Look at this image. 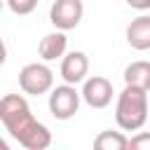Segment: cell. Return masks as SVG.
I'll return each instance as SVG.
<instances>
[{"label":"cell","mask_w":150,"mask_h":150,"mask_svg":"<svg viewBox=\"0 0 150 150\" xmlns=\"http://www.w3.org/2000/svg\"><path fill=\"white\" fill-rule=\"evenodd\" d=\"M0 122L5 131L26 150H45L52 145V131L35 120L21 94H5L0 98Z\"/></svg>","instance_id":"6da1fadb"},{"label":"cell","mask_w":150,"mask_h":150,"mask_svg":"<svg viewBox=\"0 0 150 150\" xmlns=\"http://www.w3.org/2000/svg\"><path fill=\"white\" fill-rule=\"evenodd\" d=\"M148 91L134 84H124L115 103V122L124 131H138L148 122Z\"/></svg>","instance_id":"7a4b0ae2"},{"label":"cell","mask_w":150,"mask_h":150,"mask_svg":"<svg viewBox=\"0 0 150 150\" xmlns=\"http://www.w3.org/2000/svg\"><path fill=\"white\" fill-rule=\"evenodd\" d=\"M19 87L28 96H42L54 89V70L47 66V61L26 63L19 70Z\"/></svg>","instance_id":"3957f363"},{"label":"cell","mask_w":150,"mask_h":150,"mask_svg":"<svg viewBox=\"0 0 150 150\" xmlns=\"http://www.w3.org/2000/svg\"><path fill=\"white\" fill-rule=\"evenodd\" d=\"M80 101H82V91H77V84L63 82V84H59V87H54L49 91L47 105H49V112H52L54 120L66 122V120H70V117L77 115Z\"/></svg>","instance_id":"277c9868"},{"label":"cell","mask_w":150,"mask_h":150,"mask_svg":"<svg viewBox=\"0 0 150 150\" xmlns=\"http://www.w3.org/2000/svg\"><path fill=\"white\" fill-rule=\"evenodd\" d=\"M84 16L82 0H54L49 7V21L59 30H73Z\"/></svg>","instance_id":"5b68a950"},{"label":"cell","mask_w":150,"mask_h":150,"mask_svg":"<svg viewBox=\"0 0 150 150\" xmlns=\"http://www.w3.org/2000/svg\"><path fill=\"white\" fill-rule=\"evenodd\" d=\"M112 96H115L112 82L103 75H91L82 82V101L94 110L108 108L112 103Z\"/></svg>","instance_id":"8992f818"},{"label":"cell","mask_w":150,"mask_h":150,"mask_svg":"<svg viewBox=\"0 0 150 150\" xmlns=\"http://www.w3.org/2000/svg\"><path fill=\"white\" fill-rule=\"evenodd\" d=\"M59 73H61V80L68 82V84H80V82H84L87 75H89V59H87V54L80 52V49L68 52V54L61 59Z\"/></svg>","instance_id":"52a82bcc"},{"label":"cell","mask_w":150,"mask_h":150,"mask_svg":"<svg viewBox=\"0 0 150 150\" xmlns=\"http://www.w3.org/2000/svg\"><path fill=\"white\" fill-rule=\"evenodd\" d=\"M127 42L136 52L150 49V14H141L131 19V23L127 26Z\"/></svg>","instance_id":"ba28073f"},{"label":"cell","mask_w":150,"mask_h":150,"mask_svg":"<svg viewBox=\"0 0 150 150\" xmlns=\"http://www.w3.org/2000/svg\"><path fill=\"white\" fill-rule=\"evenodd\" d=\"M66 49H68V38H66V30H59V28H56V33H47L38 45V54L47 63L56 61V59H63Z\"/></svg>","instance_id":"9c48e42d"},{"label":"cell","mask_w":150,"mask_h":150,"mask_svg":"<svg viewBox=\"0 0 150 150\" xmlns=\"http://www.w3.org/2000/svg\"><path fill=\"white\" fill-rule=\"evenodd\" d=\"M124 84H134L150 91V61H131L124 68Z\"/></svg>","instance_id":"30bf717a"},{"label":"cell","mask_w":150,"mask_h":150,"mask_svg":"<svg viewBox=\"0 0 150 150\" xmlns=\"http://www.w3.org/2000/svg\"><path fill=\"white\" fill-rule=\"evenodd\" d=\"M94 148L96 150H127L129 148V136L124 134V129L122 131L105 129L94 138Z\"/></svg>","instance_id":"8fae6325"},{"label":"cell","mask_w":150,"mask_h":150,"mask_svg":"<svg viewBox=\"0 0 150 150\" xmlns=\"http://www.w3.org/2000/svg\"><path fill=\"white\" fill-rule=\"evenodd\" d=\"M38 2H40V0H7V7H9L16 16H26V14H30V12L38 7Z\"/></svg>","instance_id":"7c38bea8"},{"label":"cell","mask_w":150,"mask_h":150,"mask_svg":"<svg viewBox=\"0 0 150 150\" xmlns=\"http://www.w3.org/2000/svg\"><path fill=\"white\" fill-rule=\"evenodd\" d=\"M129 148L134 150H150V131H138L129 138Z\"/></svg>","instance_id":"4fadbf2b"},{"label":"cell","mask_w":150,"mask_h":150,"mask_svg":"<svg viewBox=\"0 0 150 150\" xmlns=\"http://www.w3.org/2000/svg\"><path fill=\"white\" fill-rule=\"evenodd\" d=\"M131 9H138V12H145V9H150V0H124Z\"/></svg>","instance_id":"5bb4252c"}]
</instances>
